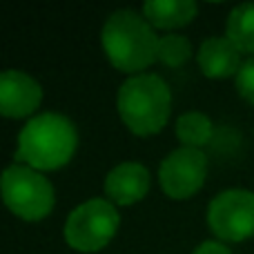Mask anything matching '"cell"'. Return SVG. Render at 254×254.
Masks as SVG:
<instances>
[{"mask_svg": "<svg viewBox=\"0 0 254 254\" xmlns=\"http://www.w3.org/2000/svg\"><path fill=\"white\" fill-rule=\"evenodd\" d=\"M78 147V131L63 114H38L18 134V161L36 172H52L67 165Z\"/></svg>", "mask_w": 254, "mask_h": 254, "instance_id": "2", "label": "cell"}, {"mask_svg": "<svg viewBox=\"0 0 254 254\" xmlns=\"http://www.w3.org/2000/svg\"><path fill=\"white\" fill-rule=\"evenodd\" d=\"M2 201L20 219L40 221L54 210L56 192L43 172L11 165L2 174Z\"/></svg>", "mask_w": 254, "mask_h": 254, "instance_id": "5", "label": "cell"}, {"mask_svg": "<svg viewBox=\"0 0 254 254\" xmlns=\"http://www.w3.org/2000/svg\"><path fill=\"white\" fill-rule=\"evenodd\" d=\"M158 40L154 27L143 13L131 9L114 11L101 31V45L107 61L125 74H143L149 65L158 63Z\"/></svg>", "mask_w": 254, "mask_h": 254, "instance_id": "1", "label": "cell"}, {"mask_svg": "<svg viewBox=\"0 0 254 254\" xmlns=\"http://www.w3.org/2000/svg\"><path fill=\"white\" fill-rule=\"evenodd\" d=\"M207 225L221 241L239 243L254 237V192L225 190L207 205Z\"/></svg>", "mask_w": 254, "mask_h": 254, "instance_id": "6", "label": "cell"}, {"mask_svg": "<svg viewBox=\"0 0 254 254\" xmlns=\"http://www.w3.org/2000/svg\"><path fill=\"white\" fill-rule=\"evenodd\" d=\"M149 192V172L140 163L127 161L116 165L105 179V196L114 205H134Z\"/></svg>", "mask_w": 254, "mask_h": 254, "instance_id": "9", "label": "cell"}, {"mask_svg": "<svg viewBox=\"0 0 254 254\" xmlns=\"http://www.w3.org/2000/svg\"><path fill=\"white\" fill-rule=\"evenodd\" d=\"M207 176V156L203 149L179 147L167 154L158 167L161 190L170 198L185 201L203 188Z\"/></svg>", "mask_w": 254, "mask_h": 254, "instance_id": "7", "label": "cell"}, {"mask_svg": "<svg viewBox=\"0 0 254 254\" xmlns=\"http://www.w3.org/2000/svg\"><path fill=\"white\" fill-rule=\"evenodd\" d=\"M198 4L194 0H149L143 4V16L154 29H179L196 18Z\"/></svg>", "mask_w": 254, "mask_h": 254, "instance_id": "11", "label": "cell"}, {"mask_svg": "<svg viewBox=\"0 0 254 254\" xmlns=\"http://www.w3.org/2000/svg\"><path fill=\"white\" fill-rule=\"evenodd\" d=\"M119 116L125 127L136 136L158 134L170 121L172 92L156 74L129 76L116 96Z\"/></svg>", "mask_w": 254, "mask_h": 254, "instance_id": "3", "label": "cell"}, {"mask_svg": "<svg viewBox=\"0 0 254 254\" xmlns=\"http://www.w3.org/2000/svg\"><path fill=\"white\" fill-rule=\"evenodd\" d=\"M225 36L241 54H254V2H243L230 11Z\"/></svg>", "mask_w": 254, "mask_h": 254, "instance_id": "12", "label": "cell"}, {"mask_svg": "<svg viewBox=\"0 0 254 254\" xmlns=\"http://www.w3.org/2000/svg\"><path fill=\"white\" fill-rule=\"evenodd\" d=\"M192 254H232V252L228 250V246H223V243H219V241H205Z\"/></svg>", "mask_w": 254, "mask_h": 254, "instance_id": "16", "label": "cell"}, {"mask_svg": "<svg viewBox=\"0 0 254 254\" xmlns=\"http://www.w3.org/2000/svg\"><path fill=\"white\" fill-rule=\"evenodd\" d=\"M121 225L119 210L107 198H89L67 216L63 234L67 246L78 252H98L116 237Z\"/></svg>", "mask_w": 254, "mask_h": 254, "instance_id": "4", "label": "cell"}, {"mask_svg": "<svg viewBox=\"0 0 254 254\" xmlns=\"http://www.w3.org/2000/svg\"><path fill=\"white\" fill-rule=\"evenodd\" d=\"M196 61L207 78H230V76L237 78L243 65L241 52L234 47L228 36H212V38L203 40Z\"/></svg>", "mask_w": 254, "mask_h": 254, "instance_id": "10", "label": "cell"}, {"mask_svg": "<svg viewBox=\"0 0 254 254\" xmlns=\"http://www.w3.org/2000/svg\"><path fill=\"white\" fill-rule=\"evenodd\" d=\"M43 89L29 74L7 69L0 76V112L7 119H25L38 110Z\"/></svg>", "mask_w": 254, "mask_h": 254, "instance_id": "8", "label": "cell"}, {"mask_svg": "<svg viewBox=\"0 0 254 254\" xmlns=\"http://www.w3.org/2000/svg\"><path fill=\"white\" fill-rule=\"evenodd\" d=\"M192 58V45L185 36L165 34L158 40V63L167 67H181Z\"/></svg>", "mask_w": 254, "mask_h": 254, "instance_id": "14", "label": "cell"}, {"mask_svg": "<svg viewBox=\"0 0 254 254\" xmlns=\"http://www.w3.org/2000/svg\"><path fill=\"white\" fill-rule=\"evenodd\" d=\"M214 136V125L201 112H188L176 121V138L183 143V147L201 149Z\"/></svg>", "mask_w": 254, "mask_h": 254, "instance_id": "13", "label": "cell"}, {"mask_svg": "<svg viewBox=\"0 0 254 254\" xmlns=\"http://www.w3.org/2000/svg\"><path fill=\"white\" fill-rule=\"evenodd\" d=\"M237 92L241 94L243 101L254 105V56L243 61L241 69L237 74Z\"/></svg>", "mask_w": 254, "mask_h": 254, "instance_id": "15", "label": "cell"}]
</instances>
